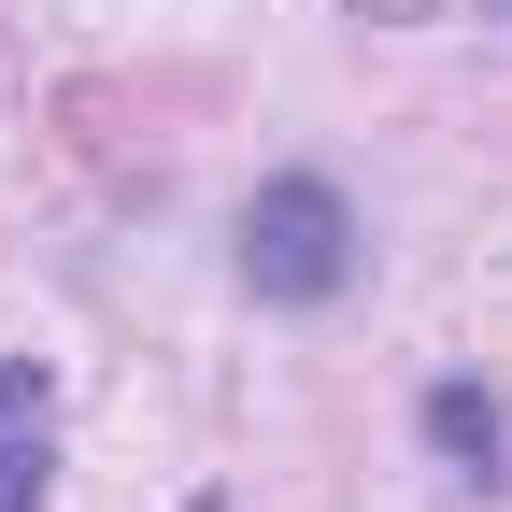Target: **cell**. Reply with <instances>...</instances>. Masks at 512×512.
I'll return each mask as SVG.
<instances>
[{"mask_svg":"<svg viewBox=\"0 0 512 512\" xmlns=\"http://www.w3.org/2000/svg\"><path fill=\"white\" fill-rule=\"evenodd\" d=\"M427 427H441V456H498V399H484V384H441Z\"/></svg>","mask_w":512,"mask_h":512,"instance_id":"3","label":"cell"},{"mask_svg":"<svg viewBox=\"0 0 512 512\" xmlns=\"http://www.w3.org/2000/svg\"><path fill=\"white\" fill-rule=\"evenodd\" d=\"M342 271H356V214L328 171H285L242 200V285L256 299H342Z\"/></svg>","mask_w":512,"mask_h":512,"instance_id":"1","label":"cell"},{"mask_svg":"<svg viewBox=\"0 0 512 512\" xmlns=\"http://www.w3.org/2000/svg\"><path fill=\"white\" fill-rule=\"evenodd\" d=\"M384 15H427V0H384Z\"/></svg>","mask_w":512,"mask_h":512,"instance_id":"4","label":"cell"},{"mask_svg":"<svg viewBox=\"0 0 512 512\" xmlns=\"http://www.w3.org/2000/svg\"><path fill=\"white\" fill-rule=\"evenodd\" d=\"M43 470H57V384L0 356V512H43Z\"/></svg>","mask_w":512,"mask_h":512,"instance_id":"2","label":"cell"},{"mask_svg":"<svg viewBox=\"0 0 512 512\" xmlns=\"http://www.w3.org/2000/svg\"><path fill=\"white\" fill-rule=\"evenodd\" d=\"M200 512H228V498H200Z\"/></svg>","mask_w":512,"mask_h":512,"instance_id":"5","label":"cell"}]
</instances>
